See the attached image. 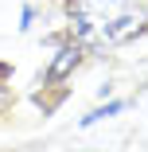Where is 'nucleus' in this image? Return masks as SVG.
I'll return each instance as SVG.
<instances>
[{
	"label": "nucleus",
	"mask_w": 148,
	"mask_h": 152,
	"mask_svg": "<svg viewBox=\"0 0 148 152\" xmlns=\"http://www.w3.org/2000/svg\"><path fill=\"white\" fill-rule=\"evenodd\" d=\"M70 16L86 43H121L148 20L136 0H70Z\"/></svg>",
	"instance_id": "f257e3e1"
},
{
	"label": "nucleus",
	"mask_w": 148,
	"mask_h": 152,
	"mask_svg": "<svg viewBox=\"0 0 148 152\" xmlns=\"http://www.w3.org/2000/svg\"><path fill=\"white\" fill-rule=\"evenodd\" d=\"M121 109H125V102H109V105H101V109H94V113H86V117H82V129L98 125V121H105V117H117Z\"/></svg>",
	"instance_id": "f03ea898"
},
{
	"label": "nucleus",
	"mask_w": 148,
	"mask_h": 152,
	"mask_svg": "<svg viewBox=\"0 0 148 152\" xmlns=\"http://www.w3.org/2000/svg\"><path fill=\"white\" fill-rule=\"evenodd\" d=\"M74 63H78V51H74V47H63V51H58V58H55V66H51V78H63Z\"/></svg>",
	"instance_id": "7ed1b4c3"
},
{
	"label": "nucleus",
	"mask_w": 148,
	"mask_h": 152,
	"mask_svg": "<svg viewBox=\"0 0 148 152\" xmlns=\"http://www.w3.org/2000/svg\"><path fill=\"white\" fill-rule=\"evenodd\" d=\"M31 20H35V8H23V12H20V27H23V31L31 27Z\"/></svg>",
	"instance_id": "20e7f679"
}]
</instances>
